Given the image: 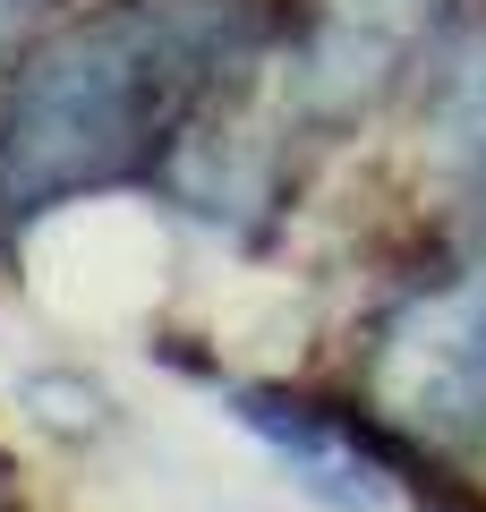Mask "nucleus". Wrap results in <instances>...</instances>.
<instances>
[{
	"label": "nucleus",
	"mask_w": 486,
	"mask_h": 512,
	"mask_svg": "<svg viewBox=\"0 0 486 512\" xmlns=\"http://www.w3.org/2000/svg\"><path fill=\"white\" fill-rule=\"evenodd\" d=\"M265 0H103L43 35L0 94V239L137 180L265 43Z\"/></svg>",
	"instance_id": "nucleus-1"
},
{
	"label": "nucleus",
	"mask_w": 486,
	"mask_h": 512,
	"mask_svg": "<svg viewBox=\"0 0 486 512\" xmlns=\"http://www.w3.org/2000/svg\"><path fill=\"white\" fill-rule=\"evenodd\" d=\"M231 410H239V419H248L333 512H376V504H384V470H376V461H367L333 419H324V410H299V402H282V393H265V384L231 393Z\"/></svg>",
	"instance_id": "nucleus-4"
},
{
	"label": "nucleus",
	"mask_w": 486,
	"mask_h": 512,
	"mask_svg": "<svg viewBox=\"0 0 486 512\" xmlns=\"http://www.w3.org/2000/svg\"><path fill=\"white\" fill-rule=\"evenodd\" d=\"M435 154L452 171H486V26L452 52V77L435 86Z\"/></svg>",
	"instance_id": "nucleus-5"
},
{
	"label": "nucleus",
	"mask_w": 486,
	"mask_h": 512,
	"mask_svg": "<svg viewBox=\"0 0 486 512\" xmlns=\"http://www.w3.org/2000/svg\"><path fill=\"white\" fill-rule=\"evenodd\" d=\"M69 0H0V43H18V35H35L43 18H60Z\"/></svg>",
	"instance_id": "nucleus-6"
},
{
	"label": "nucleus",
	"mask_w": 486,
	"mask_h": 512,
	"mask_svg": "<svg viewBox=\"0 0 486 512\" xmlns=\"http://www.w3.org/2000/svg\"><path fill=\"white\" fill-rule=\"evenodd\" d=\"M367 384L393 427L427 444H469L486 427V265L444 291L410 299V308L384 325Z\"/></svg>",
	"instance_id": "nucleus-2"
},
{
	"label": "nucleus",
	"mask_w": 486,
	"mask_h": 512,
	"mask_svg": "<svg viewBox=\"0 0 486 512\" xmlns=\"http://www.w3.org/2000/svg\"><path fill=\"white\" fill-rule=\"evenodd\" d=\"M452 0H307L299 35V111L307 120H350L367 111L410 52L444 26Z\"/></svg>",
	"instance_id": "nucleus-3"
}]
</instances>
